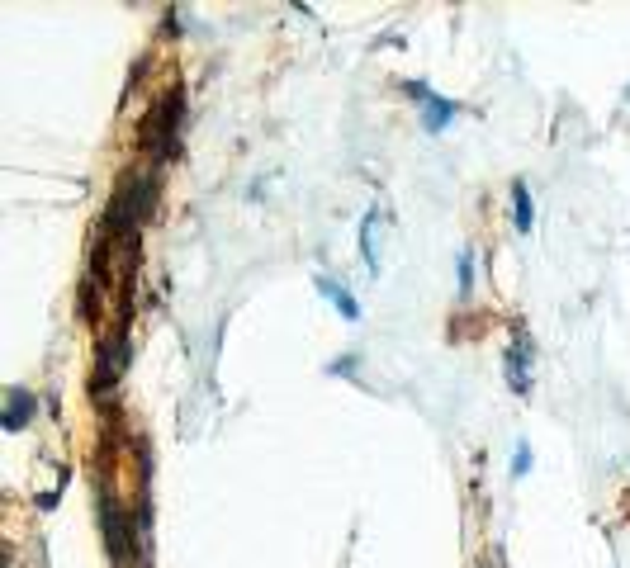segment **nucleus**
I'll list each match as a JSON object with an SVG mask.
<instances>
[{"instance_id": "obj_12", "label": "nucleus", "mask_w": 630, "mask_h": 568, "mask_svg": "<svg viewBox=\"0 0 630 568\" xmlns=\"http://www.w3.org/2000/svg\"><path fill=\"white\" fill-rule=\"evenodd\" d=\"M327 370H332V374H356V355H337Z\"/></svg>"}, {"instance_id": "obj_5", "label": "nucleus", "mask_w": 630, "mask_h": 568, "mask_svg": "<svg viewBox=\"0 0 630 568\" xmlns=\"http://www.w3.org/2000/svg\"><path fill=\"white\" fill-rule=\"evenodd\" d=\"M531 351H536V346H531L526 337L517 341L512 351H507V384H512L517 393H526V389H531V379H526V365H531Z\"/></svg>"}, {"instance_id": "obj_3", "label": "nucleus", "mask_w": 630, "mask_h": 568, "mask_svg": "<svg viewBox=\"0 0 630 568\" xmlns=\"http://www.w3.org/2000/svg\"><path fill=\"white\" fill-rule=\"evenodd\" d=\"M176 128H180V90H166L162 109L147 119V133H143V142L152 147V157H176V147H180Z\"/></svg>"}, {"instance_id": "obj_4", "label": "nucleus", "mask_w": 630, "mask_h": 568, "mask_svg": "<svg viewBox=\"0 0 630 568\" xmlns=\"http://www.w3.org/2000/svg\"><path fill=\"white\" fill-rule=\"evenodd\" d=\"M413 100L422 105V128H427V133H441V128L455 119V105L441 100V95H432L427 86H413Z\"/></svg>"}, {"instance_id": "obj_9", "label": "nucleus", "mask_w": 630, "mask_h": 568, "mask_svg": "<svg viewBox=\"0 0 630 568\" xmlns=\"http://www.w3.org/2000/svg\"><path fill=\"white\" fill-rule=\"evenodd\" d=\"M360 256H365V270L379 275V256H375V213H365V223H360Z\"/></svg>"}, {"instance_id": "obj_1", "label": "nucleus", "mask_w": 630, "mask_h": 568, "mask_svg": "<svg viewBox=\"0 0 630 568\" xmlns=\"http://www.w3.org/2000/svg\"><path fill=\"white\" fill-rule=\"evenodd\" d=\"M152 195H157V190H152V180H147V176H128L124 185H119L114 204H109V228H114V232H133L147 213H152Z\"/></svg>"}, {"instance_id": "obj_6", "label": "nucleus", "mask_w": 630, "mask_h": 568, "mask_svg": "<svg viewBox=\"0 0 630 568\" xmlns=\"http://www.w3.org/2000/svg\"><path fill=\"white\" fill-rule=\"evenodd\" d=\"M318 294L337 303L346 322H356V318H360V303L351 299V289H346V284H337V280H327V275H318Z\"/></svg>"}, {"instance_id": "obj_10", "label": "nucleus", "mask_w": 630, "mask_h": 568, "mask_svg": "<svg viewBox=\"0 0 630 568\" xmlns=\"http://www.w3.org/2000/svg\"><path fill=\"white\" fill-rule=\"evenodd\" d=\"M526 469H531V450H526V445H517V450H512V474L522 479Z\"/></svg>"}, {"instance_id": "obj_2", "label": "nucleus", "mask_w": 630, "mask_h": 568, "mask_svg": "<svg viewBox=\"0 0 630 568\" xmlns=\"http://www.w3.org/2000/svg\"><path fill=\"white\" fill-rule=\"evenodd\" d=\"M100 526H105V545H109L114 568H128V564H133V554H138V540H133V526H128L119 497L100 493Z\"/></svg>"}, {"instance_id": "obj_11", "label": "nucleus", "mask_w": 630, "mask_h": 568, "mask_svg": "<svg viewBox=\"0 0 630 568\" xmlns=\"http://www.w3.org/2000/svg\"><path fill=\"white\" fill-rule=\"evenodd\" d=\"M474 280V251H460V289H469Z\"/></svg>"}, {"instance_id": "obj_8", "label": "nucleus", "mask_w": 630, "mask_h": 568, "mask_svg": "<svg viewBox=\"0 0 630 568\" xmlns=\"http://www.w3.org/2000/svg\"><path fill=\"white\" fill-rule=\"evenodd\" d=\"M512 204H517V232H522V237H531V223H536V204H531V195H526L522 180L512 185Z\"/></svg>"}, {"instance_id": "obj_7", "label": "nucleus", "mask_w": 630, "mask_h": 568, "mask_svg": "<svg viewBox=\"0 0 630 568\" xmlns=\"http://www.w3.org/2000/svg\"><path fill=\"white\" fill-rule=\"evenodd\" d=\"M38 408V398H29L24 389H15L10 398H5V431H24V422H29V412Z\"/></svg>"}]
</instances>
